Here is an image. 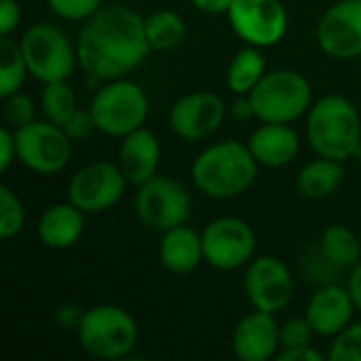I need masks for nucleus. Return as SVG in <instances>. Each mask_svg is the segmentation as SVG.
Listing matches in <instances>:
<instances>
[{
    "instance_id": "obj_30",
    "label": "nucleus",
    "mask_w": 361,
    "mask_h": 361,
    "mask_svg": "<svg viewBox=\"0 0 361 361\" xmlns=\"http://www.w3.org/2000/svg\"><path fill=\"white\" fill-rule=\"evenodd\" d=\"M2 112H4V118L6 123L17 129V127H23L32 121H36V106H34V99L27 95V93H21V91H15L6 97H2Z\"/></svg>"
},
{
    "instance_id": "obj_15",
    "label": "nucleus",
    "mask_w": 361,
    "mask_h": 361,
    "mask_svg": "<svg viewBox=\"0 0 361 361\" xmlns=\"http://www.w3.org/2000/svg\"><path fill=\"white\" fill-rule=\"evenodd\" d=\"M317 44L336 59L361 55V0H338L317 23Z\"/></svg>"
},
{
    "instance_id": "obj_20",
    "label": "nucleus",
    "mask_w": 361,
    "mask_h": 361,
    "mask_svg": "<svg viewBox=\"0 0 361 361\" xmlns=\"http://www.w3.org/2000/svg\"><path fill=\"white\" fill-rule=\"evenodd\" d=\"M85 212L74 203H55L47 207L38 220V239L49 250L72 247L85 231Z\"/></svg>"
},
{
    "instance_id": "obj_31",
    "label": "nucleus",
    "mask_w": 361,
    "mask_h": 361,
    "mask_svg": "<svg viewBox=\"0 0 361 361\" xmlns=\"http://www.w3.org/2000/svg\"><path fill=\"white\" fill-rule=\"evenodd\" d=\"M315 330L311 326V322L305 317H292L288 322H283L279 326V345L281 349H294V347H302V345H311Z\"/></svg>"
},
{
    "instance_id": "obj_18",
    "label": "nucleus",
    "mask_w": 361,
    "mask_h": 361,
    "mask_svg": "<svg viewBox=\"0 0 361 361\" xmlns=\"http://www.w3.org/2000/svg\"><path fill=\"white\" fill-rule=\"evenodd\" d=\"M121 140L123 142L118 148V165L129 184L142 186L152 176H157V169L161 163L159 137L150 129L140 127Z\"/></svg>"
},
{
    "instance_id": "obj_12",
    "label": "nucleus",
    "mask_w": 361,
    "mask_h": 361,
    "mask_svg": "<svg viewBox=\"0 0 361 361\" xmlns=\"http://www.w3.org/2000/svg\"><path fill=\"white\" fill-rule=\"evenodd\" d=\"M226 15L233 32L258 49L275 47L288 32V11L281 0H233Z\"/></svg>"
},
{
    "instance_id": "obj_14",
    "label": "nucleus",
    "mask_w": 361,
    "mask_h": 361,
    "mask_svg": "<svg viewBox=\"0 0 361 361\" xmlns=\"http://www.w3.org/2000/svg\"><path fill=\"white\" fill-rule=\"evenodd\" d=\"M226 116L224 99L212 91H195L182 95L169 110V125L182 140H205L220 129Z\"/></svg>"
},
{
    "instance_id": "obj_10",
    "label": "nucleus",
    "mask_w": 361,
    "mask_h": 361,
    "mask_svg": "<svg viewBox=\"0 0 361 361\" xmlns=\"http://www.w3.org/2000/svg\"><path fill=\"white\" fill-rule=\"evenodd\" d=\"M205 262L218 271H235L252 262L256 254V233L241 218H216L201 233Z\"/></svg>"
},
{
    "instance_id": "obj_38",
    "label": "nucleus",
    "mask_w": 361,
    "mask_h": 361,
    "mask_svg": "<svg viewBox=\"0 0 361 361\" xmlns=\"http://www.w3.org/2000/svg\"><path fill=\"white\" fill-rule=\"evenodd\" d=\"M195 8L207 13V15H222V13H228L233 0H190Z\"/></svg>"
},
{
    "instance_id": "obj_21",
    "label": "nucleus",
    "mask_w": 361,
    "mask_h": 361,
    "mask_svg": "<svg viewBox=\"0 0 361 361\" xmlns=\"http://www.w3.org/2000/svg\"><path fill=\"white\" fill-rule=\"evenodd\" d=\"M159 260L169 273L176 275L195 271L205 260L201 235L184 224L165 231L159 245Z\"/></svg>"
},
{
    "instance_id": "obj_34",
    "label": "nucleus",
    "mask_w": 361,
    "mask_h": 361,
    "mask_svg": "<svg viewBox=\"0 0 361 361\" xmlns=\"http://www.w3.org/2000/svg\"><path fill=\"white\" fill-rule=\"evenodd\" d=\"M21 21V6L17 0H0V36H11Z\"/></svg>"
},
{
    "instance_id": "obj_7",
    "label": "nucleus",
    "mask_w": 361,
    "mask_h": 361,
    "mask_svg": "<svg viewBox=\"0 0 361 361\" xmlns=\"http://www.w3.org/2000/svg\"><path fill=\"white\" fill-rule=\"evenodd\" d=\"M21 51L30 74L40 82L68 80L76 68V47L68 36L51 23H34L21 34Z\"/></svg>"
},
{
    "instance_id": "obj_22",
    "label": "nucleus",
    "mask_w": 361,
    "mask_h": 361,
    "mask_svg": "<svg viewBox=\"0 0 361 361\" xmlns=\"http://www.w3.org/2000/svg\"><path fill=\"white\" fill-rule=\"evenodd\" d=\"M343 178H345V169L341 161L319 157L317 161L307 163L298 171L296 188L302 197L319 201L336 192V188L343 184Z\"/></svg>"
},
{
    "instance_id": "obj_40",
    "label": "nucleus",
    "mask_w": 361,
    "mask_h": 361,
    "mask_svg": "<svg viewBox=\"0 0 361 361\" xmlns=\"http://www.w3.org/2000/svg\"><path fill=\"white\" fill-rule=\"evenodd\" d=\"M231 114H233L235 118H239V121H247V118L256 116V114H254V106H252L250 95H241V97L231 106Z\"/></svg>"
},
{
    "instance_id": "obj_6",
    "label": "nucleus",
    "mask_w": 361,
    "mask_h": 361,
    "mask_svg": "<svg viewBox=\"0 0 361 361\" xmlns=\"http://www.w3.org/2000/svg\"><path fill=\"white\" fill-rule=\"evenodd\" d=\"M311 85L296 70H273L250 91L254 114L262 123H294L311 108Z\"/></svg>"
},
{
    "instance_id": "obj_39",
    "label": "nucleus",
    "mask_w": 361,
    "mask_h": 361,
    "mask_svg": "<svg viewBox=\"0 0 361 361\" xmlns=\"http://www.w3.org/2000/svg\"><path fill=\"white\" fill-rule=\"evenodd\" d=\"M347 290L353 298V305L355 309L361 311V262H357L351 273H349V281H347Z\"/></svg>"
},
{
    "instance_id": "obj_9",
    "label": "nucleus",
    "mask_w": 361,
    "mask_h": 361,
    "mask_svg": "<svg viewBox=\"0 0 361 361\" xmlns=\"http://www.w3.org/2000/svg\"><path fill=\"white\" fill-rule=\"evenodd\" d=\"M192 212L188 190L171 178L152 176L148 182L137 186L135 214L140 222L152 231L165 233L169 228L186 224Z\"/></svg>"
},
{
    "instance_id": "obj_36",
    "label": "nucleus",
    "mask_w": 361,
    "mask_h": 361,
    "mask_svg": "<svg viewBox=\"0 0 361 361\" xmlns=\"http://www.w3.org/2000/svg\"><path fill=\"white\" fill-rule=\"evenodd\" d=\"M15 159H17L15 129H11V127H2V129H0V169H2V171H6Z\"/></svg>"
},
{
    "instance_id": "obj_1",
    "label": "nucleus",
    "mask_w": 361,
    "mask_h": 361,
    "mask_svg": "<svg viewBox=\"0 0 361 361\" xmlns=\"http://www.w3.org/2000/svg\"><path fill=\"white\" fill-rule=\"evenodd\" d=\"M146 23L140 13L125 4H108L85 19L76 55L87 76L93 80L125 78L150 53Z\"/></svg>"
},
{
    "instance_id": "obj_8",
    "label": "nucleus",
    "mask_w": 361,
    "mask_h": 361,
    "mask_svg": "<svg viewBox=\"0 0 361 361\" xmlns=\"http://www.w3.org/2000/svg\"><path fill=\"white\" fill-rule=\"evenodd\" d=\"M17 161L34 173H59L72 157V137L51 121H32L15 129Z\"/></svg>"
},
{
    "instance_id": "obj_16",
    "label": "nucleus",
    "mask_w": 361,
    "mask_h": 361,
    "mask_svg": "<svg viewBox=\"0 0 361 361\" xmlns=\"http://www.w3.org/2000/svg\"><path fill=\"white\" fill-rule=\"evenodd\" d=\"M279 349V324L273 313L254 309L235 326L233 351L241 361H269Z\"/></svg>"
},
{
    "instance_id": "obj_25",
    "label": "nucleus",
    "mask_w": 361,
    "mask_h": 361,
    "mask_svg": "<svg viewBox=\"0 0 361 361\" xmlns=\"http://www.w3.org/2000/svg\"><path fill=\"white\" fill-rule=\"evenodd\" d=\"M144 23H146V36H148L152 51H171L180 47L186 38L184 19L169 8L150 13L148 17H144Z\"/></svg>"
},
{
    "instance_id": "obj_2",
    "label": "nucleus",
    "mask_w": 361,
    "mask_h": 361,
    "mask_svg": "<svg viewBox=\"0 0 361 361\" xmlns=\"http://www.w3.org/2000/svg\"><path fill=\"white\" fill-rule=\"evenodd\" d=\"M190 176L203 195L212 199H235L256 182L258 161L247 144L224 140L199 152Z\"/></svg>"
},
{
    "instance_id": "obj_17",
    "label": "nucleus",
    "mask_w": 361,
    "mask_h": 361,
    "mask_svg": "<svg viewBox=\"0 0 361 361\" xmlns=\"http://www.w3.org/2000/svg\"><path fill=\"white\" fill-rule=\"evenodd\" d=\"M353 298L347 288L330 283L319 288L309 307H307V319L311 322L317 336L330 338L343 332L353 317Z\"/></svg>"
},
{
    "instance_id": "obj_28",
    "label": "nucleus",
    "mask_w": 361,
    "mask_h": 361,
    "mask_svg": "<svg viewBox=\"0 0 361 361\" xmlns=\"http://www.w3.org/2000/svg\"><path fill=\"white\" fill-rule=\"evenodd\" d=\"M25 209L21 199L6 186H0V237L13 239L23 231Z\"/></svg>"
},
{
    "instance_id": "obj_23",
    "label": "nucleus",
    "mask_w": 361,
    "mask_h": 361,
    "mask_svg": "<svg viewBox=\"0 0 361 361\" xmlns=\"http://www.w3.org/2000/svg\"><path fill=\"white\" fill-rule=\"evenodd\" d=\"M319 252L332 269H353L361 258L360 237L345 224H330L322 235Z\"/></svg>"
},
{
    "instance_id": "obj_13",
    "label": "nucleus",
    "mask_w": 361,
    "mask_h": 361,
    "mask_svg": "<svg viewBox=\"0 0 361 361\" xmlns=\"http://www.w3.org/2000/svg\"><path fill=\"white\" fill-rule=\"evenodd\" d=\"M245 294L254 309L264 313H281L294 296V277L288 264L275 256H260L247 264Z\"/></svg>"
},
{
    "instance_id": "obj_3",
    "label": "nucleus",
    "mask_w": 361,
    "mask_h": 361,
    "mask_svg": "<svg viewBox=\"0 0 361 361\" xmlns=\"http://www.w3.org/2000/svg\"><path fill=\"white\" fill-rule=\"evenodd\" d=\"M307 140L326 159L345 163L361 142V118L353 102L343 95H326L307 112Z\"/></svg>"
},
{
    "instance_id": "obj_5",
    "label": "nucleus",
    "mask_w": 361,
    "mask_h": 361,
    "mask_svg": "<svg viewBox=\"0 0 361 361\" xmlns=\"http://www.w3.org/2000/svg\"><path fill=\"white\" fill-rule=\"evenodd\" d=\"M89 110L97 131L110 137H125L144 127L148 116V95L137 82L114 78L97 89Z\"/></svg>"
},
{
    "instance_id": "obj_24",
    "label": "nucleus",
    "mask_w": 361,
    "mask_h": 361,
    "mask_svg": "<svg viewBox=\"0 0 361 361\" xmlns=\"http://www.w3.org/2000/svg\"><path fill=\"white\" fill-rule=\"evenodd\" d=\"M267 74V61L258 47H243L231 59L226 72V85L237 95H250V91L262 80Z\"/></svg>"
},
{
    "instance_id": "obj_33",
    "label": "nucleus",
    "mask_w": 361,
    "mask_h": 361,
    "mask_svg": "<svg viewBox=\"0 0 361 361\" xmlns=\"http://www.w3.org/2000/svg\"><path fill=\"white\" fill-rule=\"evenodd\" d=\"M63 129H66V133L72 137V142L87 137V135L95 129V123H93L91 110H89V108H87V110L78 108V110L74 112V116L63 125Z\"/></svg>"
},
{
    "instance_id": "obj_27",
    "label": "nucleus",
    "mask_w": 361,
    "mask_h": 361,
    "mask_svg": "<svg viewBox=\"0 0 361 361\" xmlns=\"http://www.w3.org/2000/svg\"><path fill=\"white\" fill-rule=\"evenodd\" d=\"M40 108H42V114L47 121L63 127L78 110L76 93L66 80L47 82L42 89V95H40Z\"/></svg>"
},
{
    "instance_id": "obj_29",
    "label": "nucleus",
    "mask_w": 361,
    "mask_h": 361,
    "mask_svg": "<svg viewBox=\"0 0 361 361\" xmlns=\"http://www.w3.org/2000/svg\"><path fill=\"white\" fill-rule=\"evenodd\" d=\"M330 361H361V322L349 324L338 332L328 351Z\"/></svg>"
},
{
    "instance_id": "obj_37",
    "label": "nucleus",
    "mask_w": 361,
    "mask_h": 361,
    "mask_svg": "<svg viewBox=\"0 0 361 361\" xmlns=\"http://www.w3.org/2000/svg\"><path fill=\"white\" fill-rule=\"evenodd\" d=\"M328 355H324L319 349H315L313 345H302V347H294V349H281V353H277V361H324Z\"/></svg>"
},
{
    "instance_id": "obj_26",
    "label": "nucleus",
    "mask_w": 361,
    "mask_h": 361,
    "mask_svg": "<svg viewBox=\"0 0 361 361\" xmlns=\"http://www.w3.org/2000/svg\"><path fill=\"white\" fill-rule=\"evenodd\" d=\"M30 74L21 44L8 36H0V97H6L21 89Z\"/></svg>"
},
{
    "instance_id": "obj_11",
    "label": "nucleus",
    "mask_w": 361,
    "mask_h": 361,
    "mask_svg": "<svg viewBox=\"0 0 361 361\" xmlns=\"http://www.w3.org/2000/svg\"><path fill=\"white\" fill-rule=\"evenodd\" d=\"M127 184L129 182L118 163L95 161L72 176L68 184V201L85 214H102L123 199Z\"/></svg>"
},
{
    "instance_id": "obj_19",
    "label": "nucleus",
    "mask_w": 361,
    "mask_h": 361,
    "mask_svg": "<svg viewBox=\"0 0 361 361\" xmlns=\"http://www.w3.org/2000/svg\"><path fill=\"white\" fill-rule=\"evenodd\" d=\"M247 148L252 150L258 165L277 169L290 165L296 159L300 140L290 123H262L250 135Z\"/></svg>"
},
{
    "instance_id": "obj_32",
    "label": "nucleus",
    "mask_w": 361,
    "mask_h": 361,
    "mask_svg": "<svg viewBox=\"0 0 361 361\" xmlns=\"http://www.w3.org/2000/svg\"><path fill=\"white\" fill-rule=\"evenodd\" d=\"M104 0H47L49 8L59 15L61 19L70 21H85L93 13H97L104 4Z\"/></svg>"
},
{
    "instance_id": "obj_35",
    "label": "nucleus",
    "mask_w": 361,
    "mask_h": 361,
    "mask_svg": "<svg viewBox=\"0 0 361 361\" xmlns=\"http://www.w3.org/2000/svg\"><path fill=\"white\" fill-rule=\"evenodd\" d=\"M85 311H87V309H82L80 305H74V302L63 305V307L57 309L55 322H57V326H59L61 330H74V332H76L78 326H80V322H82V317H85Z\"/></svg>"
},
{
    "instance_id": "obj_4",
    "label": "nucleus",
    "mask_w": 361,
    "mask_h": 361,
    "mask_svg": "<svg viewBox=\"0 0 361 361\" xmlns=\"http://www.w3.org/2000/svg\"><path fill=\"white\" fill-rule=\"evenodd\" d=\"M76 336L87 355L106 361L123 360L135 349L140 328L127 309L116 305H95L85 311Z\"/></svg>"
}]
</instances>
